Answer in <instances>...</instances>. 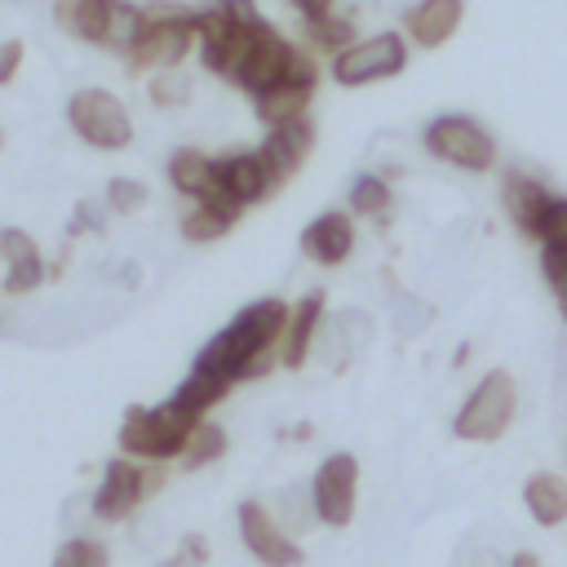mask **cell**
I'll use <instances>...</instances> for the list:
<instances>
[{
	"label": "cell",
	"instance_id": "1",
	"mask_svg": "<svg viewBox=\"0 0 567 567\" xmlns=\"http://www.w3.org/2000/svg\"><path fill=\"white\" fill-rule=\"evenodd\" d=\"M284 323H288V301L284 297H257L252 306H244L199 354L195 363L217 372L221 381H257L270 368H279V341H284Z\"/></svg>",
	"mask_w": 567,
	"mask_h": 567
},
{
	"label": "cell",
	"instance_id": "2",
	"mask_svg": "<svg viewBox=\"0 0 567 567\" xmlns=\"http://www.w3.org/2000/svg\"><path fill=\"white\" fill-rule=\"evenodd\" d=\"M190 4H177V0H164V4H142V35L137 44L120 58L124 71L133 80L142 75H155V71H173L186 62V53L195 49V27H190Z\"/></svg>",
	"mask_w": 567,
	"mask_h": 567
},
{
	"label": "cell",
	"instance_id": "3",
	"mask_svg": "<svg viewBox=\"0 0 567 567\" xmlns=\"http://www.w3.org/2000/svg\"><path fill=\"white\" fill-rule=\"evenodd\" d=\"M199 421L204 416H190L173 399H164L155 408H137L133 403L124 412V421H120V434H115L120 456H128V461H177Z\"/></svg>",
	"mask_w": 567,
	"mask_h": 567
},
{
	"label": "cell",
	"instance_id": "4",
	"mask_svg": "<svg viewBox=\"0 0 567 567\" xmlns=\"http://www.w3.org/2000/svg\"><path fill=\"white\" fill-rule=\"evenodd\" d=\"M514 412H518V381H514V372L492 368L456 408L452 434L465 443H496L514 425Z\"/></svg>",
	"mask_w": 567,
	"mask_h": 567
},
{
	"label": "cell",
	"instance_id": "5",
	"mask_svg": "<svg viewBox=\"0 0 567 567\" xmlns=\"http://www.w3.org/2000/svg\"><path fill=\"white\" fill-rule=\"evenodd\" d=\"M421 146L439 159V164H452L461 173H487L496 168V137L483 120L474 115H461V111H443L425 124L421 133Z\"/></svg>",
	"mask_w": 567,
	"mask_h": 567
},
{
	"label": "cell",
	"instance_id": "6",
	"mask_svg": "<svg viewBox=\"0 0 567 567\" xmlns=\"http://www.w3.org/2000/svg\"><path fill=\"white\" fill-rule=\"evenodd\" d=\"M408 71V35L403 31H377L363 35L354 44H346L337 58H328V75L341 89H363V84H381Z\"/></svg>",
	"mask_w": 567,
	"mask_h": 567
},
{
	"label": "cell",
	"instance_id": "7",
	"mask_svg": "<svg viewBox=\"0 0 567 567\" xmlns=\"http://www.w3.org/2000/svg\"><path fill=\"white\" fill-rule=\"evenodd\" d=\"M66 124L71 133L93 151H124L133 142V115L111 89H75L66 97Z\"/></svg>",
	"mask_w": 567,
	"mask_h": 567
},
{
	"label": "cell",
	"instance_id": "8",
	"mask_svg": "<svg viewBox=\"0 0 567 567\" xmlns=\"http://www.w3.org/2000/svg\"><path fill=\"white\" fill-rule=\"evenodd\" d=\"M354 501H359V461L350 452L323 456L310 478V514L328 527H350Z\"/></svg>",
	"mask_w": 567,
	"mask_h": 567
},
{
	"label": "cell",
	"instance_id": "9",
	"mask_svg": "<svg viewBox=\"0 0 567 567\" xmlns=\"http://www.w3.org/2000/svg\"><path fill=\"white\" fill-rule=\"evenodd\" d=\"M235 518H239V540L257 563H266V567H301L306 563V549L284 532V523L261 501H239Z\"/></svg>",
	"mask_w": 567,
	"mask_h": 567
},
{
	"label": "cell",
	"instance_id": "10",
	"mask_svg": "<svg viewBox=\"0 0 567 567\" xmlns=\"http://www.w3.org/2000/svg\"><path fill=\"white\" fill-rule=\"evenodd\" d=\"M146 496H151V487H146V465H142V461H128V456H111V461L102 465V483H97V492H93V518L120 523V518H128Z\"/></svg>",
	"mask_w": 567,
	"mask_h": 567
},
{
	"label": "cell",
	"instance_id": "11",
	"mask_svg": "<svg viewBox=\"0 0 567 567\" xmlns=\"http://www.w3.org/2000/svg\"><path fill=\"white\" fill-rule=\"evenodd\" d=\"M310 151H315V120L310 115H297V120H284V124L266 128V137L257 146V155H261V164H266L275 186L292 182L301 173V164L310 159Z\"/></svg>",
	"mask_w": 567,
	"mask_h": 567
},
{
	"label": "cell",
	"instance_id": "12",
	"mask_svg": "<svg viewBox=\"0 0 567 567\" xmlns=\"http://www.w3.org/2000/svg\"><path fill=\"white\" fill-rule=\"evenodd\" d=\"M213 177H217V199L235 204L239 213L248 204H261L275 190L261 155L257 151H244V146L239 151H226V155H213Z\"/></svg>",
	"mask_w": 567,
	"mask_h": 567
},
{
	"label": "cell",
	"instance_id": "13",
	"mask_svg": "<svg viewBox=\"0 0 567 567\" xmlns=\"http://www.w3.org/2000/svg\"><path fill=\"white\" fill-rule=\"evenodd\" d=\"M315 89H319V58L310 53L284 84L266 89L252 97V115L261 128H275L284 120H297V115H310V102H315Z\"/></svg>",
	"mask_w": 567,
	"mask_h": 567
},
{
	"label": "cell",
	"instance_id": "14",
	"mask_svg": "<svg viewBox=\"0 0 567 567\" xmlns=\"http://www.w3.org/2000/svg\"><path fill=\"white\" fill-rule=\"evenodd\" d=\"M549 199H554V190H549L540 177H532V173L509 168V173L501 177V204H505V217H509V226H514L523 239H536Z\"/></svg>",
	"mask_w": 567,
	"mask_h": 567
},
{
	"label": "cell",
	"instance_id": "15",
	"mask_svg": "<svg viewBox=\"0 0 567 567\" xmlns=\"http://www.w3.org/2000/svg\"><path fill=\"white\" fill-rule=\"evenodd\" d=\"M323 306H328V297L319 288H310L306 297H297L288 306V323H284V341H279V368H288V372L306 368L310 346L323 328Z\"/></svg>",
	"mask_w": 567,
	"mask_h": 567
},
{
	"label": "cell",
	"instance_id": "16",
	"mask_svg": "<svg viewBox=\"0 0 567 567\" xmlns=\"http://www.w3.org/2000/svg\"><path fill=\"white\" fill-rule=\"evenodd\" d=\"M301 257L315 261V266H341L350 252H354V217L341 213V208H328L319 213L306 230H301Z\"/></svg>",
	"mask_w": 567,
	"mask_h": 567
},
{
	"label": "cell",
	"instance_id": "17",
	"mask_svg": "<svg viewBox=\"0 0 567 567\" xmlns=\"http://www.w3.org/2000/svg\"><path fill=\"white\" fill-rule=\"evenodd\" d=\"M461 18H465V0H416L403 13V35L416 49H439L456 35Z\"/></svg>",
	"mask_w": 567,
	"mask_h": 567
},
{
	"label": "cell",
	"instance_id": "18",
	"mask_svg": "<svg viewBox=\"0 0 567 567\" xmlns=\"http://www.w3.org/2000/svg\"><path fill=\"white\" fill-rule=\"evenodd\" d=\"M261 27H266V18H257V22H235L226 35L199 44L204 71H213V75H221V80L235 84L239 71H244V62H248V53H252V44H257V31H261Z\"/></svg>",
	"mask_w": 567,
	"mask_h": 567
},
{
	"label": "cell",
	"instance_id": "19",
	"mask_svg": "<svg viewBox=\"0 0 567 567\" xmlns=\"http://www.w3.org/2000/svg\"><path fill=\"white\" fill-rule=\"evenodd\" d=\"M168 186L186 195L190 204L217 199V177H213V155L199 146H177L168 155Z\"/></svg>",
	"mask_w": 567,
	"mask_h": 567
},
{
	"label": "cell",
	"instance_id": "20",
	"mask_svg": "<svg viewBox=\"0 0 567 567\" xmlns=\"http://www.w3.org/2000/svg\"><path fill=\"white\" fill-rule=\"evenodd\" d=\"M523 505L540 527H558L567 518V478L554 470H536L523 483Z\"/></svg>",
	"mask_w": 567,
	"mask_h": 567
},
{
	"label": "cell",
	"instance_id": "21",
	"mask_svg": "<svg viewBox=\"0 0 567 567\" xmlns=\"http://www.w3.org/2000/svg\"><path fill=\"white\" fill-rule=\"evenodd\" d=\"M106 18H111V0H53V22L84 40V44H97L106 40Z\"/></svg>",
	"mask_w": 567,
	"mask_h": 567
},
{
	"label": "cell",
	"instance_id": "22",
	"mask_svg": "<svg viewBox=\"0 0 567 567\" xmlns=\"http://www.w3.org/2000/svg\"><path fill=\"white\" fill-rule=\"evenodd\" d=\"M235 221H239V208H235V204H226V199H204V204H195V208L177 221V235H182L186 244H213V239L230 235Z\"/></svg>",
	"mask_w": 567,
	"mask_h": 567
},
{
	"label": "cell",
	"instance_id": "23",
	"mask_svg": "<svg viewBox=\"0 0 567 567\" xmlns=\"http://www.w3.org/2000/svg\"><path fill=\"white\" fill-rule=\"evenodd\" d=\"M301 35H306V49H310V53L337 58L346 44H354V22L332 9V13H323V18H306V22H301Z\"/></svg>",
	"mask_w": 567,
	"mask_h": 567
},
{
	"label": "cell",
	"instance_id": "24",
	"mask_svg": "<svg viewBox=\"0 0 567 567\" xmlns=\"http://www.w3.org/2000/svg\"><path fill=\"white\" fill-rule=\"evenodd\" d=\"M142 27H146L142 4H133V0H111V18H106V40H102V49L115 53V58H124V53L137 44Z\"/></svg>",
	"mask_w": 567,
	"mask_h": 567
},
{
	"label": "cell",
	"instance_id": "25",
	"mask_svg": "<svg viewBox=\"0 0 567 567\" xmlns=\"http://www.w3.org/2000/svg\"><path fill=\"white\" fill-rule=\"evenodd\" d=\"M394 208V195H390V182L381 173H359L350 182V213L354 217H390Z\"/></svg>",
	"mask_w": 567,
	"mask_h": 567
},
{
	"label": "cell",
	"instance_id": "26",
	"mask_svg": "<svg viewBox=\"0 0 567 567\" xmlns=\"http://www.w3.org/2000/svg\"><path fill=\"white\" fill-rule=\"evenodd\" d=\"M226 447H230V439H226V430L217 425V421H199L195 430H190V439H186V447H182V465L186 470H199V465H208V461H221L226 456Z\"/></svg>",
	"mask_w": 567,
	"mask_h": 567
},
{
	"label": "cell",
	"instance_id": "27",
	"mask_svg": "<svg viewBox=\"0 0 567 567\" xmlns=\"http://www.w3.org/2000/svg\"><path fill=\"white\" fill-rule=\"evenodd\" d=\"M146 93H151V102L155 106H186L190 102V93H195V84H190V75L182 71V66H173V71H155L151 80H146Z\"/></svg>",
	"mask_w": 567,
	"mask_h": 567
},
{
	"label": "cell",
	"instance_id": "28",
	"mask_svg": "<svg viewBox=\"0 0 567 567\" xmlns=\"http://www.w3.org/2000/svg\"><path fill=\"white\" fill-rule=\"evenodd\" d=\"M53 567H111V554L97 536H71L58 545Z\"/></svg>",
	"mask_w": 567,
	"mask_h": 567
},
{
	"label": "cell",
	"instance_id": "29",
	"mask_svg": "<svg viewBox=\"0 0 567 567\" xmlns=\"http://www.w3.org/2000/svg\"><path fill=\"white\" fill-rule=\"evenodd\" d=\"M540 275L558 301V315L567 323V244H540Z\"/></svg>",
	"mask_w": 567,
	"mask_h": 567
},
{
	"label": "cell",
	"instance_id": "30",
	"mask_svg": "<svg viewBox=\"0 0 567 567\" xmlns=\"http://www.w3.org/2000/svg\"><path fill=\"white\" fill-rule=\"evenodd\" d=\"M44 279H49V266H44V257L35 252V257H22V261H9V266H4V284H0V288H4L9 297H27V292H31V288H40Z\"/></svg>",
	"mask_w": 567,
	"mask_h": 567
},
{
	"label": "cell",
	"instance_id": "31",
	"mask_svg": "<svg viewBox=\"0 0 567 567\" xmlns=\"http://www.w3.org/2000/svg\"><path fill=\"white\" fill-rule=\"evenodd\" d=\"M102 199H106L111 213H137V208L146 204V186H142L137 177H111Z\"/></svg>",
	"mask_w": 567,
	"mask_h": 567
},
{
	"label": "cell",
	"instance_id": "32",
	"mask_svg": "<svg viewBox=\"0 0 567 567\" xmlns=\"http://www.w3.org/2000/svg\"><path fill=\"white\" fill-rule=\"evenodd\" d=\"M536 244H567V195H554L545 217H540V230H536Z\"/></svg>",
	"mask_w": 567,
	"mask_h": 567
},
{
	"label": "cell",
	"instance_id": "33",
	"mask_svg": "<svg viewBox=\"0 0 567 567\" xmlns=\"http://www.w3.org/2000/svg\"><path fill=\"white\" fill-rule=\"evenodd\" d=\"M40 252V244L22 230V226H0V261L9 266V261H22V257H35Z\"/></svg>",
	"mask_w": 567,
	"mask_h": 567
},
{
	"label": "cell",
	"instance_id": "34",
	"mask_svg": "<svg viewBox=\"0 0 567 567\" xmlns=\"http://www.w3.org/2000/svg\"><path fill=\"white\" fill-rule=\"evenodd\" d=\"M22 58H27V44H22V40H0V89L18 80Z\"/></svg>",
	"mask_w": 567,
	"mask_h": 567
},
{
	"label": "cell",
	"instance_id": "35",
	"mask_svg": "<svg viewBox=\"0 0 567 567\" xmlns=\"http://www.w3.org/2000/svg\"><path fill=\"white\" fill-rule=\"evenodd\" d=\"M204 563V540L199 536H186V545L164 563V567H199Z\"/></svg>",
	"mask_w": 567,
	"mask_h": 567
},
{
	"label": "cell",
	"instance_id": "36",
	"mask_svg": "<svg viewBox=\"0 0 567 567\" xmlns=\"http://www.w3.org/2000/svg\"><path fill=\"white\" fill-rule=\"evenodd\" d=\"M288 9H297L301 13V22L306 18H323V13H332L337 9V0H284Z\"/></svg>",
	"mask_w": 567,
	"mask_h": 567
},
{
	"label": "cell",
	"instance_id": "37",
	"mask_svg": "<svg viewBox=\"0 0 567 567\" xmlns=\"http://www.w3.org/2000/svg\"><path fill=\"white\" fill-rule=\"evenodd\" d=\"M509 567H540V558H536L532 549H518V554L509 558Z\"/></svg>",
	"mask_w": 567,
	"mask_h": 567
},
{
	"label": "cell",
	"instance_id": "38",
	"mask_svg": "<svg viewBox=\"0 0 567 567\" xmlns=\"http://www.w3.org/2000/svg\"><path fill=\"white\" fill-rule=\"evenodd\" d=\"M0 151H4V128H0Z\"/></svg>",
	"mask_w": 567,
	"mask_h": 567
}]
</instances>
